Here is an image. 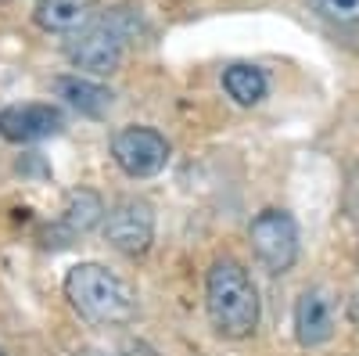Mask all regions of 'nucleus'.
Masks as SVG:
<instances>
[{"mask_svg":"<svg viewBox=\"0 0 359 356\" xmlns=\"http://www.w3.org/2000/svg\"><path fill=\"white\" fill-rule=\"evenodd\" d=\"M65 299L72 310L97 328H123L137 317V291L130 281L101 263H79L65 274Z\"/></svg>","mask_w":359,"mask_h":356,"instance_id":"nucleus-1","label":"nucleus"},{"mask_svg":"<svg viewBox=\"0 0 359 356\" xmlns=\"http://www.w3.org/2000/svg\"><path fill=\"white\" fill-rule=\"evenodd\" d=\"M205 310L223 338H248L259 328V291L237 259L223 256L212 263L205 281Z\"/></svg>","mask_w":359,"mask_h":356,"instance_id":"nucleus-2","label":"nucleus"},{"mask_svg":"<svg viewBox=\"0 0 359 356\" xmlns=\"http://www.w3.org/2000/svg\"><path fill=\"white\" fill-rule=\"evenodd\" d=\"M133 33V18L126 11H111L97 22H86L79 33L69 40L65 54L69 62L90 76H111L123 65V51Z\"/></svg>","mask_w":359,"mask_h":356,"instance_id":"nucleus-3","label":"nucleus"},{"mask_svg":"<svg viewBox=\"0 0 359 356\" xmlns=\"http://www.w3.org/2000/svg\"><path fill=\"white\" fill-rule=\"evenodd\" d=\"M252 249L259 256V263L266 266L269 274H287L291 266L298 263V227L291 220V213L284 209H262L252 227Z\"/></svg>","mask_w":359,"mask_h":356,"instance_id":"nucleus-4","label":"nucleus"},{"mask_svg":"<svg viewBox=\"0 0 359 356\" xmlns=\"http://www.w3.org/2000/svg\"><path fill=\"white\" fill-rule=\"evenodd\" d=\"M111 159L133 180H144V176H155L165 169L169 162V140L151 130V126H126L118 130L111 140Z\"/></svg>","mask_w":359,"mask_h":356,"instance_id":"nucleus-5","label":"nucleus"},{"mask_svg":"<svg viewBox=\"0 0 359 356\" xmlns=\"http://www.w3.org/2000/svg\"><path fill=\"white\" fill-rule=\"evenodd\" d=\"M104 237L115 252L144 256L155 237V209L144 198H123L104 220Z\"/></svg>","mask_w":359,"mask_h":356,"instance_id":"nucleus-6","label":"nucleus"},{"mask_svg":"<svg viewBox=\"0 0 359 356\" xmlns=\"http://www.w3.org/2000/svg\"><path fill=\"white\" fill-rule=\"evenodd\" d=\"M65 115L57 105L47 101H29V105H8L0 112V137L11 144H33L43 137L62 133Z\"/></svg>","mask_w":359,"mask_h":356,"instance_id":"nucleus-7","label":"nucleus"},{"mask_svg":"<svg viewBox=\"0 0 359 356\" xmlns=\"http://www.w3.org/2000/svg\"><path fill=\"white\" fill-rule=\"evenodd\" d=\"M331 335H334L331 306H327L323 295L306 291L302 299H298V306H294V338H298V345L313 349V345H323Z\"/></svg>","mask_w":359,"mask_h":356,"instance_id":"nucleus-8","label":"nucleus"},{"mask_svg":"<svg viewBox=\"0 0 359 356\" xmlns=\"http://www.w3.org/2000/svg\"><path fill=\"white\" fill-rule=\"evenodd\" d=\"M33 18L43 33H79L94 18V0H36Z\"/></svg>","mask_w":359,"mask_h":356,"instance_id":"nucleus-9","label":"nucleus"},{"mask_svg":"<svg viewBox=\"0 0 359 356\" xmlns=\"http://www.w3.org/2000/svg\"><path fill=\"white\" fill-rule=\"evenodd\" d=\"M54 91L62 94L76 112L90 115V119H101L111 108V91L94 79H79V76H57L54 79Z\"/></svg>","mask_w":359,"mask_h":356,"instance_id":"nucleus-10","label":"nucleus"},{"mask_svg":"<svg viewBox=\"0 0 359 356\" xmlns=\"http://www.w3.org/2000/svg\"><path fill=\"white\" fill-rule=\"evenodd\" d=\"M101 220H104V202H101L97 191L79 187V191H72V195L65 198L62 227H65L69 234H86V230H94Z\"/></svg>","mask_w":359,"mask_h":356,"instance_id":"nucleus-11","label":"nucleus"},{"mask_svg":"<svg viewBox=\"0 0 359 356\" xmlns=\"http://www.w3.org/2000/svg\"><path fill=\"white\" fill-rule=\"evenodd\" d=\"M320 22H327L345 44L359 47V0H309Z\"/></svg>","mask_w":359,"mask_h":356,"instance_id":"nucleus-12","label":"nucleus"},{"mask_svg":"<svg viewBox=\"0 0 359 356\" xmlns=\"http://www.w3.org/2000/svg\"><path fill=\"white\" fill-rule=\"evenodd\" d=\"M223 86L237 105H259L266 98V76L255 65H230L223 72Z\"/></svg>","mask_w":359,"mask_h":356,"instance_id":"nucleus-13","label":"nucleus"},{"mask_svg":"<svg viewBox=\"0 0 359 356\" xmlns=\"http://www.w3.org/2000/svg\"><path fill=\"white\" fill-rule=\"evenodd\" d=\"M0 356H4V349H0Z\"/></svg>","mask_w":359,"mask_h":356,"instance_id":"nucleus-14","label":"nucleus"}]
</instances>
